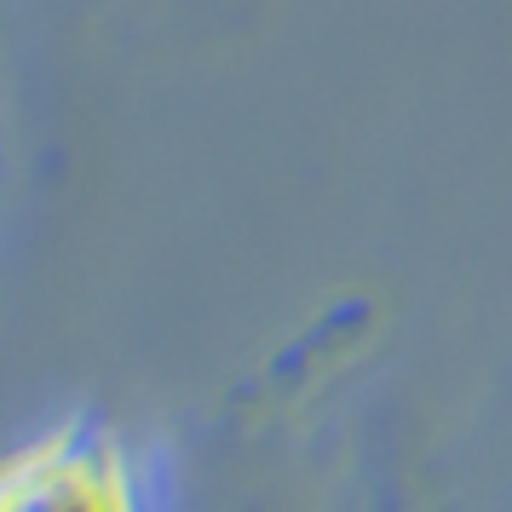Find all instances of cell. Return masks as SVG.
Returning <instances> with one entry per match:
<instances>
[{
    "label": "cell",
    "instance_id": "6da1fadb",
    "mask_svg": "<svg viewBox=\"0 0 512 512\" xmlns=\"http://www.w3.org/2000/svg\"><path fill=\"white\" fill-rule=\"evenodd\" d=\"M144 501L139 449L98 415H64L0 455V512L24 507H133Z\"/></svg>",
    "mask_w": 512,
    "mask_h": 512
},
{
    "label": "cell",
    "instance_id": "7a4b0ae2",
    "mask_svg": "<svg viewBox=\"0 0 512 512\" xmlns=\"http://www.w3.org/2000/svg\"><path fill=\"white\" fill-rule=\"evenodd\" d=\"M374 323H380V305H374L369 294H340V300H328L323 311L265 363V386H300L317 363H334V357L351 351L363 334H374Z\"/></svg>",
    "mask_w": 512,
    "mask_h": 512
}]
</instances>
